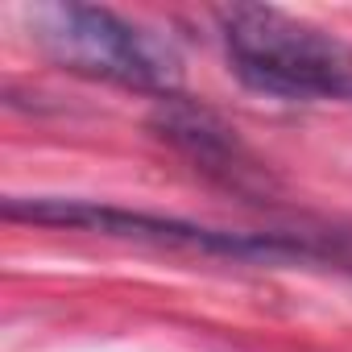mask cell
Masks as SVG:
<instances>
[{"mask_svg": "<svg viewBox=\"0 0 352 352\" xmlns=\"http://www.w3.org/2000/svg\"><path fill=\"white\" fill-rule=\"evenodd\" d=\"M232 75L286 104H352V46L270 5L216 13Z\"/></svg>", "mask_w": 352, "mask_h": 352, "instance_id": "6da1fadb", "label": "cell"}, {"mask_svg": "<svg viewBox=\"0 0 352 352\" xmlns=\"http://www.w3.org/2000/svg\"><path fill=\"white\" fill-rule=\"evenodd\" d=\"M30 34L46 58L83 79L116 83L157 100H174L183 87V58L174 54V46L112 9L42 5L30 13Z\"/></svg>", "mask_w": 352, "mask_h": 352, "instance_id": "7a4b0ae2", "label": "cell"}, {"mask_svg": "<svg viewBox=\"0 0 352 352\" xmlns=\"http://www.w3.org/2000/svg\"><path fill=\"white\" fill-rule=\"evenodd\" d=\"M5 220L13 224H42V228H71V232H96V236H116V241H141L157 249H187V253H208V257H236V261H290V257H315L307 241L274 236V232H220L204 228L179 216H153V212H133L100 199H67V195H9L5 199Z\"/></svg>", "mask_w": 352, "mask_h": 352, "instance_id": "3957f363", "label": "cell"}, {"mask_svg": "<svg viewBox=\"0 0 352 352\" xmlns=\"http://www.w3.org/2000/svg\"><path fill=\"white\" fill-rule=\"evenodd\" d=\"M153 129L162 141H170L183 157H191L199 170L224 179L228 187H245L249 179H261V162L236 141V129H228L216 112L183 104L179 96L174 100H157L153 112Z\"/></svg>", "mask_w": 352, "mask_h": 352, "instance_id": "277c9868", "label": "cell"}]
</instances>
